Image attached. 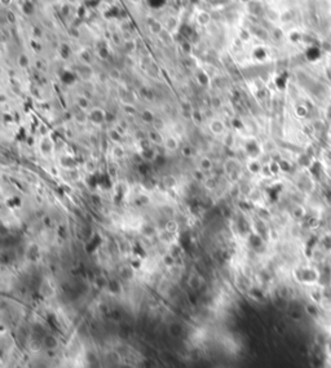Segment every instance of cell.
<instances>
[{"mask_svg": "<svg viewBox=\"0 0 331 368\" xmlns=\"http://www.w3.org/2000/svg\"><path fill=\"white\" fill-rule=\"evenodd\" d=\"M162 145H163L164 150L168 151V152L177 151L178 150V146H180V145H178V140L176 137H173V136H167V137H164Z\"/></svg>", "mask_w": 331, "mask_h": 368, "instance_id": "obj_1", "label": "cell"}, {"mask_svg": "<svg viewBox=\"0 0 331 368\" xmlns=\"http://www.w3.org/2000/svg\"><path fill=\"white\" fill-rule=\"evenodd\" d=\"M198 169H201L206 174L213 169V160L210 157H201L198 160Z\"/></svg>", "mask_w": 331, "mask_h": 368, "instance_id": "obj_2", "label": "cell"}, {"mask_svg": "<svg viewBox=\"0 0 331 368\" xmlns=\"http://www.w3.org/2000/svg\"><path fill=\"white\" fill-rule=\"evenodd\" d=\"M241 166H239V162L235 160V159H229L226 160L225 166H224V169H225V173L232 176V174H237L238 171H239Z\"/></svg>", "mask_w": 331, "mask_h": 368, "instance_id": "obj_3", "label": "cell"}, {"mask_svg": "<svg viewBox=\"0 0 331 368\" xmlns=\"http://www.w3.org/2000/svg\"><path fill=\"white\" fill-rule=\"evenodd\" d=\"M210 129H211V132L213 133V134H216V136H220V134H223L224 132H225V125H224V123L221 122V120H212L211 122V124H210Z\"/></svg>", "mask_w": 331, "mask_h": 368, "instance_id": "obj_4", "label": "cell"}, {"mask_svg": "<svg viewBox=\"0 0 331 368\" xmlns=\"http://www.w3.org/2000/svg\"><path fill=\"white\" fill-rule=\"evenodd\" d=\"M177 227H178V225H177L176 221H168L167 225H166V230L168 232H171V234H173V232L177 230Z\"/></svg>", "mask_w": 331, "mask_h": 368, "instance_id": "obj_5", "label": "cell"}, {"mask_svg": "<svg viewBox=\"0 0 331 368\" xmlns=\"http://www.w3.org/2000/svg\"><path fill=\"white\" fill-rule=\"evenodd\" d=\"M123 154H124V149H122L119 145H115L114 149H113V155H114L115 158L120 159V158H123Z\"/></svg>", "mask_w": 331, "mask_h": 368, "instance_id": "obj_6", "label": "cell"}, {"mask_svg": "<svg viewBox=\"0 0 331 368\" xmlns=\"http://www.w3.org/2000/svg\"><path fill=\"white\" fill-rule=\"evenodd\" d=\"M215 185H216V180L211 176H207L204 180V186L208 189H215Z\"/></svg>", "mask_w": 331, "mask_h": 368, "instance_id": "obj_7", "label": "cell"}]
</instances>
